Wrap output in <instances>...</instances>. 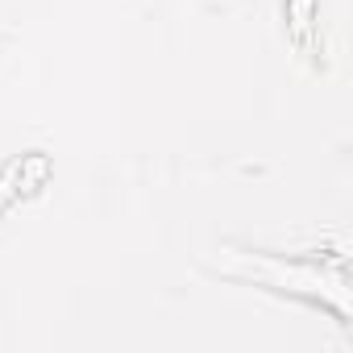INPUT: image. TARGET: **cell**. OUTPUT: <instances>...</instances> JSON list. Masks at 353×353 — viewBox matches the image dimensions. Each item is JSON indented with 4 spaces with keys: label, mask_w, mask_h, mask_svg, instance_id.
Segmentation results:
<instances>
[{
    "label": "cell",
    "mask_w": 353,
    "mask_h": 353,
    "mask_svg": "<svg viewBox=\"0 0 353 353\" xmlns=\"http://www.w3.org/2000/svg\"><path fill=\"white\" fill-rule=\"evenodd\" d=\"M221 254H225L229 274H241V279H254L270 291L320 303L336 320L349 316V274H345L341 258L332 266H324L316 258H279V254H266V250H254V254L250 250H221Z\"/></svg>",
    "instance_id": "1"
}]
</instances>
